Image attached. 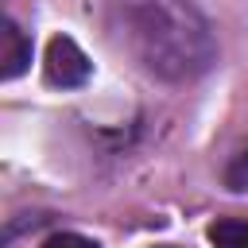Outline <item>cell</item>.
Listing matches in <instances>:
<instances>
[{"label": "cell", "instance_id": "1", "mask_svg": "<svg viewBox=\"0 0 248 248\" xmlns=\"http://www.w3.org/2000/svg\"><path fill=\"white\" fill-rule=\"evenodd\" d=\"M116 43L155 78L186 81L217 58L213 31L190 0H108Z\"/></svg>", "mask_w": 248, "mask_h": 248}, {"label": "cell", "instance_id": "2", "mask_svg": "<svg viewBox=\"0 0 248 248\" xmlns=\"http://www.w3.org/2000/svg\"><path fill=\"white\" fill-rule=\"evenodd\" d=\"M43 66H46V78L54 85H62V89H74V85H81L89 78V58L70 35H54L46 43V62Z\"/></svg>", "mask_w": 248, "mask_h": 248}, {"label": "cell", "instance_id": "3", "mask_svg": "<svg viewBox=\"0 0 248 248\" xmlns=\"http://www.w3.org/2000/svg\"><path fill=\"white\" fill-rule=\"evenodd\" d=\"M27 62H31V43H27V35H23L12 19H4V23H0V74L12 81V78H19V74L27 70Z\"/></svg>", "mask_w": 248, "mask_h": 248}, {"label": "cell", "instance_id": "4", "mask_svg": "<svg viewBox=\"0 0 248 248\" xmlns=\"http://www.w3.org/2000/svg\"><path fill=\"white\" fill-rule=\"evenodd\" d=\"M213 248H248V217H221L209 225Z\"/></svg>", "mask_w": 248, "mask_h": 248}, {"label": "cell", "instance_id": "5", "mask_svg": "<svg viewBox=\"0 0 248 248\" xmlns=\"http://www.w3.org/2000/svg\"><path fill=\"white\" fill-rule=\"evenodd\" d=\"M43 248H101V244L81 232H54L50 240H43Z\"/></svg>", "mask_w": 248, "mask_h": 248}]
</instances>
